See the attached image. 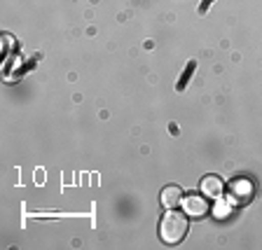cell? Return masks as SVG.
Masks as SVG:
<instances>
[{"label":"cell","mask_w":262,"mask_h":250,"mask_svg":"<svg viewBox=\"0 0 262 250\" xmlns=\"http://www.w3.org/2000/svg\"><path fill=\"white\" fill-rule=\"evenodd\" d=\"M187 215L185 213H178L176 208H166L162 222H159V239L166 245H178L180 241L187 236Z\"/></svg>","instance_id":"cell-1"},{"label":"cell","mask_w":262,"mask_h":250,"mask_svg":"<svg viewBox=\"0 0 262 250\" xmlns=\"http://www.w3.org/2000/svg\"><path fill=\"white\" fill-rule=\"evenodd\" d=\"M232 192H236L239 199H246V196L251 194V183L248 180H234L232 183Z\"/></svg>","instance_id":"cell-5"},{"label":"cell","mask_w":262,"mask_h":250,"mask_svg":"<svg viewBox=\"0 0 262 250\" xmlns=\"http://www.w3.org/2000/svg\"><path fill=\"white\" fill-rule=\"evenodd\" d=\"M180 206H183V211H185L187 218H192V220L206 218L208 211H211L208 201L204 199V196H199V194H187V196H183V203H180Z\"/></svg>","instance_id":"cell-2"},{"label":"cell","mask_w":262,"mask_h":250,"mask_svg":"<svg viewBox=\"0 0 262 250\" xmlns=\"http://www.w3.org/2000/svg\"><path fill=\"white\" fill-rule=\"evenodd\" d=\"M202 194L206 196V199H220L225 192V183L220 175H206V178H202Z\"/></svg>","instance_id":"cell-3"},{"label":"cell","mask_w":262,"mask_h":250,"mask_svg":"<svg viewBox=\"0 0 262 250\" xmlns=\"http://www.w3.org/2000/svg\"><path fill=\"white\" fill-rule=\"evenodd\" d=\"M183 187H178V185H166L162 190V194H159V201H162V206L164 208H176V206H180L183 203Z\"/></svg>","instance_id":"cell-4"}]
</instances>
